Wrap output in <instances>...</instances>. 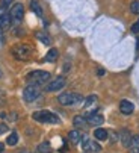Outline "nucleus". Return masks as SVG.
<instances>
[{
  "instance_id": "nucleus-1",
  "label": "nucleus",
  "mask_w": 139,
  "mask_h": 153,
  "mask_svg": "<svg viewBox=\"0 0 139 153\" xmlns=\"http://www.w3.org/2000/svg\"><path fill=\"white\" fill-rule=\"evenodd\" d=\"M32 118L38 123H47V124H59L61 123V118L50 112V111H45V109H42V111H36L32 114Z\"/></svg>"
},
{
  "instance_id": "nucleus-2",
  "label": "nucleus",
  "mask_w": 139,
  "mask_h": 153,
  "mask_svg": "<svg viewBox=\"0 0 139 153\" xmlns=\"http://www.w3.org/2000/svg\"><path fill=\"white\" fill-rule=\"evenodd\" d=\"M32 52L33 49L29 44H15L11 49V53L17 61H29L32 56Z\"/></svg>"
},
{
  "instance_id": "nucleus-3",
  "label": "nucleus",
  "mask_w": 139,
  "mask_h": 153,
  "mask_svg": "<svg viewBox=\"0 0 139 153\" xmlns=\"http://www.w3.org/2000/svg\"><path fill=\"white\" fill-rule=\"evenodd\" d=\"M26 79H27V83H29V85L41 86V85H44V83L49 82L50 73H49V71H44V70H35V71H30Z\"/></svg>"
},
{
  "instance_id": "nucleus-4",
  "label": "nucleus",
  "mask_w": 139,
  "mask_h": 153,
  "mask_svg": "<svg viewBox=\"0 0 139 153\" xmlns=\"http://www.w3.org/2000/svg\"><path fill=\"white\" fill-rule=\"evenodd\" d=\"M58 102L64 106H76L80 102H83V97L77 93H62V94H59Z\"/></svg>"
},
{
  "instance_id": "nucleus-5",
  "label": "nucleus",
  "mask_w": 139,
  "mask_h": 153,
  "mask_svg": "<svg viewBox=\"0 0 139 153\" xmlns=\"http://www.w3.org/2000/svg\"><path fill=\"white\" fill-rule=\"evenodd\" d=\"M39 96H41V90L36 85H27L26 88L23 90V99L27 103H33L36 99H39Z\"/></svg>"
},
{
  "instance_id": "nucleus-6",
  "label": "nucleus",
  "mask_w": 139,
  "mask_h": 153,
  "mask_svg": "<svg viewBox=\"0 0 139 153\" xmlns=\"http://www.w3.org/2000/svg\"><path fill=\"white\" fill-rule=\"evenodd\" d=\"M9 17L12 20V23H20L24 17V8L21 3H14L9 9Z\"/></svg>"
},
{
  "instance_id": "nucleus-7",
  "label": "nucleus",
  "mask_w": 139,
  "mask_h": 153,
  "mask_svg": "<svg viewBox=\"0 0 139 153\" xmlns=\"http://www.w3.org/2000/svg\"><path fill=\"white\" fill-rule=\"evenodd\" d=\"M65 83H67L65 77H64V76H58V77H55L53 80H50V82L47 83V86H45V91H47V93L61 91L64 86H65Z\"/></svg>"
},
{
  "instance_id": "nucleus-8",
  "label": "nucleus",
  "mask_w": 139,
  "mask_h": 153,
  "mask_svg": "<svg viewBox=\"0 0 139 153\" xmlns=\"http://www.w3.org/2000/svg\"><path fill=\"white\" fill-rule=\"evenodd\" d=\"M82 147H83V150L85 152H88V153H98V152H101V146L97 143V141H91L86 135L83 137L82 135Z\"/></svg>"
},
{
  "instance_id": "nucleus-9",
  "label": "nucleus",
  "mask_w": 139,
  "mask_h": 153,
  "mask_svg": "<svg viewBox=\"0 0 139 153\" xmlns=\"http://www.w3.org/2000/svg\"><path fill=\"white\" fill-rule=\"evenodd\" d=\"M85 118H86L88 124H91V126H101L104 123V117L98 112H89V114H86Z\"/></svg>"
},
{
  "instance_id": "nucleus-10",
  "label": "nucleus",
  "mask_w": 139,
  "mask_h": 153,
  "mask_svg": "<svg viewBox=\"0 0 139 153\" xmlns=\"http://www.w3.org/2000/svg\"><path fill=\"white\" fill-rule=\"evenodd\" d=\"M120 111H121V114H124V115H130V114H133V111H135V105H133L130 100L123 99V100L120 102Z\"/></svg>"
},
{
  "instance_id": "nucleus-11",
  "label": "nucleus",
  "mask_w": 139,
  "mask_h": 153,
  "mask_svg": "<svg viewBox=\"0 0 139 153\" xmlns=\"http://www.w3.org/2000/svg\"><path fill=\"white\" fill-rule=\"evenodd\" d=\"M118 135H120V140H121L123 146H124V147H129V144H130V141H132V137H133V135L130 134V130L123 129Z\"/></svg>"
},
{
  "instance_id": "nucleus-12",
  "label": "nucleus",
  "mask_w": 139,
  "mask_h": 153,
  "mask_svg": "<svg viewBox=\"0 0 139 153\" xmlns=\"http://www.w3.org/2000/svg\"><path fill=\"white\" fill-rule=\"evenodd\" d=\"M68 141L71 144H79L82 141V134L79 132V129H74L68 134Z\"/></svg>"
},
{
  "instance_id": "nucleus-13",
  "label": "nucleus",
  "mask_w": 139,
  "mask_h": 153,
  "mask_svg": "<svg viewBox=\"0 0 139 153\" xmlns=\"http://www.w3.org/2000/svg\"><path fill=\"white\" fill-rule=\"evenodd\" d=\"M12 25V20L9 17V14H2L0 15V27H2L3 30H8Z\"/></svg>"
},
{
  "instance_id": "nucleus-14",
  "label": "nucleus",
  "mask_w": 139,
  "mask_h": 153,
  "mask_svg": "<svg viewBox=\"0 0 139 153\" xmlns=\"http://www.w3.org/2000/svg\"><path fill=\"white\" fill-rule=\"evenodd\" d=\"M107 137H109V134H107V130H106V129L97 127V129L94 130V138H95L97 141H106Z\"/></svg>"
},
{
  "instance_id": "nucleus-15",
  "label": "nucleus",
  "mask_w": 139,
  "mask_h": 153,
  "mask_svg": "<svg viewBox=\"0 0 139 153\" xmlns=\"http://www.w3.org/2000/svg\"><path fill=\"white\" fill-rule=\"evenodd\" d=\"M129 152L130 153H139V137H132V141L129 144Z\"/></svg>"
},
{
  "instance_id": "nucleus-16",
  "label": "nucleus",
  "mask_w": 139,
  "mask_h": 153,
  "mask_svg": "<svg viewBox=\"0 0 139 153\" xmlns=\"http://www.w3.org/2000/svg\"><path fill=\"white\" fill-rule=\"evenodd\" d=\"M73 123H74V126H76L77 129L86 127V124H88V121H86L85 115H76V117L73 118Z\"/></svg>"
},
{
  "instance_id": "nucleus-17",
  "label": "nucleus",
  "mask_w": 139,
  "mask_h": 153,
  "mask_svg": "<svg viewBox=\"0 0 139 153\" xmlns=\"http://www.w3.org/2000/svg\"><path fill=\"white\" fill-rule=\"evenodd\" d=\"M30 9H32L38 17H42V8H41V5H39L38 0H30Z\"/></svg>"
},
{
  "instance_id": "nucleus-18",
  "label": "nucleus",
  "mask_w": 139,
  "mask_h": 153,
  "mask_svg": "<svg viewBox=\"0 0 139 153\" xmlns=\"http://www.w3.org/2000/svg\"><path fill=\"white\" fill-rule=\"evenodd\" d=\"M58 55H59L58 49H50V50H49V53L45 55V61H49V62H55V61L58 59Z\"/></svg>"
},
{
  "instance_id": "nucleus-19",
  "label": "nucleus",
  "mask_w": 139,
  "mask_h": 153,
  "mask_svg": "<svg viewBox=\"0 0 139 153\" xmlns=\"http://www.w3.org/2000/svg\"><path fill=\"white\" fill-rule=\"evenodd\" d=\"M36 38L39 39V41H42L45 46H49L50 42H52V39H50V36L47 35V33H44V32H36Z\"/></svg>"
},
{
  "instance_id": "nucleus-20",
  "label": "nucleus",
  "mask_w": 139,
  "mask_h": 153,
  "mask_svg": "<svg viewBox=\"0 0 139 153\" xmlns=\"http://www.w3.org/2000/svg\"><path fill=\"white\" fill-rule=\"evenodd\" d=\"M17 143H18V134L17 132H11L9 137L6 138V144L8 146H15Z\"/></svg>"
},
{
  "instance_id": "nucleus-21",
  "label": "nucleus",
  "mask_w": 139,
  "mask_h": 153,
  "mask_svg": "<svg viewBox=\"0 0 139 153\" xmlns=\"http://www.w3.org/2000/svg\"><path fill=\"white\" fill-rule=\"evenodd\" d=\"M36 152H38V153H50V144H49L47 141H44V143H41V144L38 146Z\"/></svg>"
},
{
  "instance_id": "nucleus-22",
  "label": "nucleus",
  "mask_w": 139,
  "mask_h": 153,
  "mask_svg": "<svg viewBox=\"0 0 139 153\" xmlns=\"http://www.w3.org/2000/svg\"><path fill=\"white\" fill-rule=\"evenodd\" d=\"M130 11H132V14L139 15V0H133L130 3Z\"/></svg>"
},
{
  "instance_id": "nucleus-23",
  "label": "nucleus",
  "mask_w": 139,
  "mask_h": 153,
  "mask_svg": "<svg viewBox=\"0 0 139 153\" xmlns=\"http://www.w3.org/2000/svg\"><path fill=\"white\" fill-rule=\"evenodd\" d=\"M95 102H97V96H94V94H92V96L86 97V100H85V106L88 108V106H91V105H94Z\"/></svg>"
},
{
  "instance_id": "nucleus-24",
  "label": "nucleus",
  "mask_w": 139,
  "mask_h": 153,
  "mask_svg": "<svg viewBox=\"0 0 139 153\" xmlns=\"http://www.w3.org/2000/svg\"><path fill=\"white\" fill-rule=\"evenodd\" d=\"M132 33H139V20L138 21H135V23L132 25Z\"/></svg>"
},
{
  "instance_id": "nucleus-25",
  "label": "nucleus",
  "mask_w": 139,
  "mask_h": 153,
  "mask_svg": "<svg viewBox=\"0 0 139 153\" xmlns=\"http://www.w3.org/2000/svg\"><path fill=\"white\" fill-rule=\"evenodd\" d=\"M5 132H8V126L5 123H0V135H3Z\"/></svg>"
},
{
  "instance_id": "nucleus-26",
  "label": "nucleus",
  "mask_w": 139,
  "mask_h": 153,
  "mask_svg": "<svg viewBox=\"0 0 139 153\" xmlns=\"http://www.w3.org/2000/svg\"><path fill=\"white\" fill-rule=\"evenodd\" d=\"M11 2H12V0H2V8H5V9H6V8H8V5H9Z\"/></svg>"
},
{
  "instance_id": "nucleus-27",
  "label": "nucleus",
  "mask_w": 139,
  "mask_h": 153,
  "mask_svg": "<svg viewBox=\"0 0 139 153\" xmlns=\"http://www.w3.org/2000/svg\"><path fill=\"white\" fill-rule=\"evenodd\" d=\"M3 32H5V30H3L2 27H0V41H3V39H5V36H3Z\"/></svg>"
},
{
  "instance_id": "nucleus-28",
  "label": "nucleus",
  "mask_w": 139,
  "mask_h": 153,
  "mask_svg": "<svg viewBox=\"0 0 139 153\" xmlns=\"http://www.w3.org/2000/svg\"><path fill=\"white\" fill-rule=\"evenodd\" d=\"M97 74H98V76H103V74H104V70H103V68H98V70H97Z\"/></svg>"
},
{
  "instance_id": "nucleus-29",
  "label": "nucleus",
  "mask_w": 139,
  "mask_h": 153,
  "mask_svg": "<svg viewBox=\"0 0 139 153\" xmlns=\"http://www.w3.org/2000/svg\"><path fill=\"white\" fill-rule=\"evenodd\" d=\"M3 152H5V144L0 143V153H3Z\"/></svg>"
},
{
  "instance_id": "nucleus-30",
  "label": "nucleus",
  "mask_w": 139,
  "mask_h": 153,
  "mask_svg": "<svg viewBox=\"0 0 139 153\" xmlns=\"http://www.w3.org/2000/svg\"><path fill=\"white\" fill-rule=\"evenodd\" d=\"M8 115H6V112H0V118H6Z\"/></svg>"
},
{
  "instance_id": "nucleus-31",
  "label": "nucleus",
  "mask_w": 139,
  "mask_h": 153,
  "mask_svg": "<svg viewBox=\"0 0 139 153\" xmlns=\"http://www.w3.org/2000/svg\"><path fill=\"white\" fill-rule=\"evenodd\" d=\"M136 52L139 53V39H138V42H136Z\"/></svg>"
},
{
  "instance_id": "nucleus-32",
  "label": "nucleus",
  "mask_w": 139,
  "mask_h": 153,
  "mask_svg": "<svg viewBox=\"0 0 139 153\" xmlns=\"http://www.w3.org/2000/svg\"><path fill=\"white\" fill-rule=\"evenodd\" d=\"M20 153H29V150H26V149H23V150H21Z\"/></svg>"
},
{
  "instance_id": "nucleus-33",
  "label": "nucleus",
  "mask_w": 139,
  "mask_h": 153,
  "mask_svg": "<svg viewBox=\"0 0 139 153\" xmlns=\"http://www.w3.org/2000/svg\"><path fill=\"white\" fill-rule=\"evenodd\" d=\"M0 77H2V70H0Z\"/></svg>"
},
{
  "instance_id": "nucleus-34",
  "label": "nucleus",
  "mask_w": 139,
  "mask_h": 153,
  "mask_svg": "<svg viewBox=\"0 0 139 153\" xmlns=\"http://www.w3.org/2000/svg\"><path fill=\"white\" fill-rule=\"evenodd\" d=\"M36 153H38V152H36Z\"/></svg>"
}]
</instances>
